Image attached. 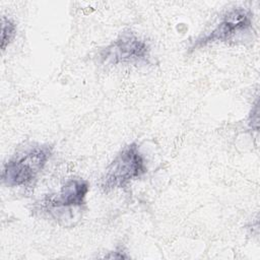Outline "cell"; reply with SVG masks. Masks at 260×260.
Returning <instances> with one entry per match:
<instances>
[{"label": "cell", "instance_id": "cell-1", "mask_svg": "<svg viewBox=\"0 0 260 260\" xmlns=\"http://www.w3.org/2000/svg\"><path fill=\"white\" fill-rule=\"evenodd\" d=\"M52 153L50 145L35 144L14 154L3 166L2 183L10 188L30 185L44 171Z\"/></svg>", "mask_w": 260, "mask_h": 260}, {"label": "cell", "instance_id": "cell-2", "mask_svg": "<svg viewBox=\"0 0 260 260\" xmlns=\"http://www.w3.org/2000/svg\"><path fill=\"white\" fill-rule=\"evenodd\" d=\"M147 172L145 157L136 142H131L120 150L107 167L100 180V188L104 193L126 188L132 181Z\"/></svg>", "mask_w": 260, "mask_h": 260}, {"label": "cell", "instance_id": "cell-3", "mask_svg": "<svg viewBox=\"0 0 260 260\" xmlns=\"http://www.w3.org/2000/svg\"><path fill=\"white\" fill-rule=\"evenodd\" d=\"M89 184L81 178H71L61 187L59 192L48 194L41 201V208L59 223L67 225L85 204Z\"/></svg>", "mask_w": 260, "mask_h": 260}, {"label": "cell", "instance_id": "cell-4", "mask_svg": "<svg viewBox=\"0 0 260 260\" xmlns=\"http://www.w3.org/2000/svg\"><path fill=\"white\" fill-rule=\"evenodd\" d=\"M150 58L149 44L134 32H122L111 44L99 52L100 62L104 65L147 64Z\"/></svg>", "mask_w": 260, "mask_h": 260}, {"label": "cell", "instance_id": "cell-5", "mask_svg": "<svg viewBox=\"0 0 260 260\" xmlns=\"http://www.w3.org/2000/svg\"><path fill=\"white\" fill-rule=\"evenodd\" d=\"M253 26L252 12L244 7L228 10L219 22L208 34L198 38L191 50L205 47L214 43H229L238 37L250 32Z\"/></svg>", "mask_w": 260, "mask_h": 260}, {"label": "cell", "instance_id": "cell-6", "mask_svg": "<svg viewBox=\"0 0 260 260\" xmlns=\"http://www.w3.org/2000/svg\"><path fill=\"white\" fill-rule=\"evenodd\" d=\"M16 23L7 16H2L1 26V50L4 51L16 36Z\"/></svg>", "mask_w": 260, "mask_h": 260}]
</instances>
